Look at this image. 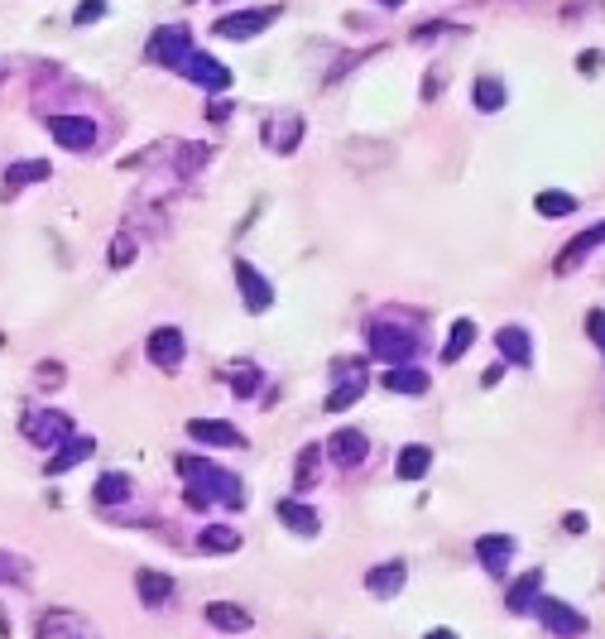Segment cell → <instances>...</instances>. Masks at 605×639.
Instances as JSON below:
<instances>
[{
	"instance_id": "d4e9b609",
	"label": "cell",
	"mask_w": 605,
	"mask_h": 639,
	"mask_svg": "<svg viewBox=\"0 0 605 639\" xmlns=\"http://www.w3.org/2000/svg\"><path fill=\"white\" fill-rule=\"evenodd\" d=\"M279 524H289L293 534H303V539L322 529V519H317L313 510L303 505V500H279Z\"/></svg>"
},
{
	"instance_id": "ac0fdd59",
	"label": "cell",
	"mask_w": 605,
	"mask_h": 639,
	"mask_svg": "<svg viewBox=\"0 0 605 639\" xmlns=\"http://www.w3.org/2000/svg\"><path fill=\"white\" fill-rule=\"evenodd\" d=\"M298 130H303V121H298V116H269L265 121V140H269V149H274V154H293V149H298Z\"/></svg>"
},
{
	"instance_id": "ee69618b",
	"label": "cell",
	"mask_w": 605,
	"mask_h": 639,
	"mask_svg": "<svg viewBox=\"0 0 605 639\" xmlns=\"http://www.w3.org/2000/svg\"><path fill=\"white\" fill-rule=\"evenodd\" d=\"M423 639H457V630H447V625H437V630H428Z\"/></svg>"
},
{
	"instance_id": "8992f818",
	"label": "cell",
	"mask_w": 605,
	"mask_h": 639,
	"mask_svg": "<svg viewBox=\"0 0 605 639\" xmlns=\"http://www.w3.org/2000/svg\"><path fill=\"white\" fill-rule=\"evenodd\" d=\"M188 53H193V39H188V29H183V25H164L159 34H154V39H149L145 58L154 63V68H178Z\"/></svg>"
},
{
	"instance_id": "f6af8a7d",
	"label": "cell",
	"mask_w": 605,
	"mask_h": 639,
	"mask_svg": "<svg viewBox=\"0 0 605 639\" xmlns=\"http://www.w3.org/2000/svg\"><path fill=\"white\" fill-rule=\"evenodd\" d=\"M380 5H404V0H380Z\"/></svg>"
},
{
	"instance_id": "5b68a950",
	"label": "cell",
	"mask_w": 605,
	"mask_h": 639,
	"mask_svg": "<svg viewBox=\"0 0 605 639\" xmlns=\"http://www.w3.org/2000/svg\"><path fill=\"white\" fill-rule=\"evenodd\" d=\"M370 351H375L385 366H404V361H413V351H418V337L404 332V327L375 322V327H370Z\"/></svg>"
},
{
	"instance_id": "30bf717a",
	"label": "cell",
	"mask_w": 605,
	"mask_h": 639,
	"mask_svg": "<svg viewBox=\"0 0 605 639\" xmlns=\"http://www.w3.org/2000/svg\"><path fill=\"white\" fill-rule=\"evenodd\" d=\"M236 284H241V298H245V308H250V313H265L269 303H274V284H269L265 274L255 270L245 255L236 260Z\"/></svg>"
},
{
	"instance_id": "60d3db41",
	"label": "cell",
	"mask_w": 605,
	"mask_h": 639,
	"mask_svg": "<svg viewBox=\"0 0 605 639\" xmlns=\"http://www.w3.org/2000/svg\"><path fill=\"white\" fill-rule=\"evenodd\" d=\"M442 82H447V77H442V73H428V82H423V97L433 101L437 92H442Z\"/></svg>"
},
{
	"instance_id": "f546056e",
	"label": "cell",
	"mask_w": 605,
	"mask_h": 639,
	"mask_svg": "<svg viewBox=\"0 0 605 639\" xmlns=\"http://www.w3.org/2000/svg\"><path fill=\"white\" fill-rule=\"evenodd\" d=\"M471 101H476L481 111H500V106H505V82H500V77H476V82H471Z\"/></svg>"
},
{
	"instance_id": "ab89813d",
	"label": "cell",
	"mask_w": 605,
	"mask_h": 639,
	"mask_svg": "<svg viewBox=\"0 0 605 639\" xmlns=\"http://www.w3.org/2000/svg\"><path fill=\"white\" fill-rule=\"evenodd\" d=\"M601 63H605V58H601V53H596V49H586V53H581V58H577V68H581V73H586V77H596V73H601Z\"/></svg>"
},
{
	"instance_id": "e0dca14e",
	"label": "cell",
	"mask_w": 605,
	"mask_h": 639,
	"mask_svg": "<svg viewBox=\"0 0 605 639\" xmlns=\"http://www.w3.org/2000/svg\"><path fill=\"white\" fill-rule=\"evenodd\" d=\"M404 582H409V567L404 563H380L365 572V591H370V596H399Z\"/></svg>"
},
{
	"instance_id": "b9f144b4",
	"label": "cell",
	"mask_w": 605,
	"mask_h": 639,
	"mask_svg": "<svg viewBox=\"0 0 605 639\" xmlns=\"http://www.w3.org/2000/svg\"><path fill=\"white\" fill-rule=\"evenodd\" d=\"M562 529H567V534H581V529H586V515H581V510H572V515L562 519Z\"/></svg>"
},
{
	"instance_id": "9a60e30c",
	"label": "cell",
	"mask_w": 605,
	"mask_h": 639,
	"mask_svg": "<svg viewBox=\"0 0 605 639\" xmlns=\"http://www.w3.org/2000/svg\"><path fill=\"white\" fill-rule=\"evenodd\" d=\"M476 563H481L485 572H505V567L514 563V539H509V534H481V539H476Z\"/></svg>"
},
{
	"instance_id": "cb8c5ba5",
	"label": "cell",
	"mask_w": 605,
	"mask_h": 639,
	"mask_svg": "<svg viewBox=\"0 0 605 639\" xmlns=\"http://www.w3.org/2000/svg\"><path fill=\"white\" fill-rule=\"evenodd\" d=\"M385 385L394 394H428V370H418V366H389L385 370Z\"/></svg>"
},
{
	"instance_id": "d6986e66",
	"label": "cell",
	"mask_w": 605,
	"mask_h": 639,
	"mask_svg": "<svg viewBox=\"0 0 605 639\" xmlns=\"http://www.w3.org/2000/svg\"><path fill=\"white\" fill-rule=\"evenodd\" d=\"M63 452H53L49 457V476H63V471H73L77 462H87L92 452H97V438H63Z\"/></svg>"
},
{
	"instance_id": "603a6c76",
	"label": "cell",
	"mask_w": 605,
	"mask_h": 639,
	"mask_svg": "<svg viewBox=\"0 0 605 639\" xmlns=\"http://www.w3.org/2000/svg\"><path fill=\"white\" fill-rule=\"evenodd\" d=\"M135 587H140V601H145V606H164L173 596V577L169 572H154V567H140V572H135Z\"/></svg>"
},
{
	"instance_id": "7a4b0ae2",
	"label": "cell",
	"mask_w": 605,
	"mask_h": 639,
	"mask_svg": "<svg viewBox=\"0 0 605 639\" xmlns=\"http://www.w3.org/2000/svg\"><path fill=\"white\" fill-rule=\"evenodd\" d=\"M533 611H538V620H543V630L553 639H581L586 630H591V620L581 611H572L562 596H538L533 601Z\"/></svg>"
},
{
	"instance_id": "836d02e7",
	"label": "cell",
	"mask_w": 605,
	"mask_h": 639,
	"mask_svg": "<svg viewBox=\"0 0 605 639\" xmlns=\"http://www.w3.org/2000/svg\"><path fill=\"white\" fill-rule=\"evenodd\" d=\"M317 457H322V447H303V457H298V476H293V486H298V491H313Z\"/></svg>"
},
{
	"instance_id": "7c38bea8",
	"label": "cell",
	"mask_w": 605,
	"mask_h": 639,
	"mask_svg": "<svg viewBox=\"0 0 605 639\" xmlns=\"http://www.w3.org/2000/svg\"><path fill=\"white\" fill-rule=\"evenodd\" d=\"M274 15H279V10H236V15H221L217 20V34L221 39H255V34L269 29Z\"/></svg>"
},
{
	"instance_id": "f1b7e54d",
	"label": "cell",
	"mask_w": 605,
	"mask_h": 639,
	"mask_svg": "<svg viewBox=\"0 0 605 639\" xmlns=\"http://www.w3.org/2000/svg\"><path fill=\"white\" fill-rule=\"evenodd\" d=\"M197 543H202V553H236V548H241V529H231V524H207Z\"/></svg>"
},
{
	"instance_id": "83f0119b",
	"label": "cell",
	"mask_w": 605,
	"mask_h": 639,
	"mask_svg": "<svg viewBox=\"0 0 605 639\" xmlns=\"http://www.w3.org/2000/svg\"><path fill=\"white\" fill-rule=\"evenodd\" d=\"M39 178H49V164H44V159H29V164H10V169H5V193L15 197L20 188L39 183Z\"/></svg>"
},
{
	"instance_id": "52a82bcc",
	"label": "cell",
	"mask_w": 605,
	"mask_h": 639,
	"mask_svg": "<svg viewBox=\"0 0 605 639\" xmlns=\"http://www.w3.org/2000/svg\"><path fill=\"white\" fill-rule=\"evenodd\" d=\"M49 135L58 140L63 149H73V154H87V149H97V121L92 116H49Z\"/></svg>"
},
{
	"instance_id": "44dd1931",
	"label": "cell",
	"mask_w": 605,
	"mask_h": 639,
	"mask_svg": "<svg viewBox=\"0 0 605 639\" xmlns=\"http://www.w3.org/2000/svg\"><path fill=\"white\" fill-rule=\"evenodd\" d=\"M538 596H543V572H524V577L509 587V596H505L509 615H529Z\"/></svg>"
},
{
	"instance_id": "d6a6232c",
	"label": "cell",
	"mask_w": 605,
	"mask_h": 639,
	"mask_svg": "<svg viewBox=\"0 0 605 639\" xmlns=\"http://www.w3.org/2000/svg\"><path fill=\"white\" fill-rule=\"evenodd\" d=\"M361 394H365V370H356V375H346V385H337L327 394V409H351Z\"/></svg>"
},
{
	"instance_id": "ba28073f",
	"label": "cell",
	"mask_w": 605,
	"mask_h": 639,
	"mask_svg": "<svg viewBox=\"0 0 605 639\" xmlns=\"http://www.w3.org/2000/svg\"><path fill=\"white\" fill-rule=\"evenodd\" d=\"M145 356H149V366L178 370V366H183V356H188V342H183V332H178V327H154V332H149V342H145Z\"/></svg>"
},
{
	"instance_id": "ffe728a7",
	"label": "cell",
	"mask_w": 605,
	"mask_h": 639,
	"mask_svg": "<svg viewBox=\"0 0 605 639\" xmlns=\"http://www.w3.org/2000/svg\"><path fill=\"white\" fill-rule=\"evenodd\" d=\"M495 346H500V351H505V361H514L519 370L533 366V346H529V332H524V327H514V322L500 327V332H495Z\"/></svg>"
},
{
	"instance_id": "8fae6325",
	"label": "cell",
	"mask_w": 605,
	"mask_h": 639,
	"mask_svg": "<svg viewBox=\"0 0 605 639\" xmlns=\"http://www.w3.org/2000/svg\"><path fill=\"white\" fill-rule=\"evenodd\" d=\"M365 452H370V438H365L361 428H337L332 438H327V457L337 462V467H361Z\"/></svg>"
},
{
	"instance_id": "2e32d148",
	"label": "cell",
	"mask_w": 605,
	"mask_h": 639,
	"mask_svg": "<svg viewBox=\"0 0 605 639\" xmlns=\"http://www.w3.org/2000/svg\"><path fill=\"white\" fill-rule=\"evenodd\" d=\"M596 246H605V222H596L591 231H581V236H572V241H567V250H562V260H557V274H572V270H577V265H581V260H586V255H591Z\"/></svg>"
},
{
	"instance_id": "e575fe53",
	"label": "cell",
	"mask_w": 605,
	"mask_h": 639,
	"mask_svg": "<svg viewBox=\"0 0 605 639\" xmlns=\"http://www.w3.org/2000/svg\"><path fill=\"white\" fill-rule=\"evenodd\" d=\"M231 390L241 394V399L260 390V366H236V375H231Z\"/></svg>"
},
{
	"instance_id": "bcb514c9",
	"label": "cell",
	"mask_w": 605,
	"mask_h": 639,
	"mask_svg": "<svg viewBox=\"0 0 605 639\" xmlns=\"http://www.w3.org/2000/svg\"><path fill=\"white\" fill-rule=\"evenodd\" d=\"M5 73H10V68H5V63H0V77H5Z\"/></svg>"
},
{
	"instance_id": "3957f363",
	"label": "cell",
	"mask_w": 605,
	"mask_h": 639,
	"mask_svg": "<svg viewBox=\"0 0 605 639\" xmlns=\"http://www.w3.org/2000/svg\"><path fill=\"white\" fill-rule=\"evenodd\" d=\"M20 433L34 447H58L63 438H73V423H68V414H58V409H25Z\"/></svg>"
},
{
	"instance_id": "4dcf8cb0",
	"label": "cell",
	"mask_w": 605,
	"mask_h": 639,
	"mask_svg": "<svg viewBox=\"0 0 605 639\" xmlns=\"http://www.w3.org/2000/svg\"><path fill=\"white\" fill-rule=\"evenodd\" d=\"M533 212H538V217H572V212H577V197L548 188V193L533 197Z\"/></svg>"
},
{
	"instance_id": "4316f807",
	"label": "cell",
	"mask_w": 605,
	"mask_h": 639,
	"mask_svg": "<svg viewBox=\"0 0 605 639\" xmlns=\"http://www.w3.org/2000/svg\"><path fill=\"white\" fill-rule=\"evenodd\" d=\"M471 342H476V322L457 318V322H452V337H447V346H442V366H457Z\"/></svg>"
},
{
	"instance_id": "1f68e13d",
	"label": "cell",
	"mask_w": 605,
	"mask_h": 639,
	"mask_svg": "<svg viewBox=\"0 0 605 639\" xmlns=\"http://www.w3.org/2000/svg\"><path fill=\"white\" fill-rule=\"evenodd\" d=\"M29 577H34V572H29L25 558L0 548V582H5V587H29Z\"/></svg>"
},
{
	"instance_id": "74e56055",
	"label": "cell",
	"mask_w": 605,
	"mask_h": 639,
	"mask_svg": "<svg viewBox=\"0 0 605 639\" xmlns=\"http://www.w3.org/2000/svg\"><path fill=\"white\" fill-rule=\"evenodd\" d=\"M586 337L601 346V356H605V313H601V308H591V313H586Z\"/></svg>"
},
{
	"instance_id": "f35d334b",
	"label": "cell",
	"mask_w": 605,
	"mask_h": 639,
	"mask_svg": "<svg viewBox=\"0 0 605 639\" xmlns=\"http://www.w3.org/2000/svg\"><path fill=\"white\" fill-rule=\"evenodd\" d=\"M39 385H53V390H58V385H63V366H58V361H39Z\"/></svg>"
},
{
	"instance_id": "d590c367",
	"label": "cell",
	"mask_w": 605,
	"mask_h": 639,
	"mask_svg": "<svg viewBox=\"0 0 605 639\" xmlns=\"http://www.w3.org/2000/svg\"><path fill=\"white\" fill-rule=\"evenodd\" d=\"M135 236H116V241H111V265H116V270H125V265H130V260H135Z\"/></svg>"
},
{
	"instance_id": "8d00e7d4",
	"label": "cell",
	"mask_w": 605,
	"mask_h": 639,
	"mask_svg": "<svg viewBox=\"0 0 605 639\" xmlns=\"http://www.w3.org/2000/svg\"><path fill=\"white\" fill-rule=\"evenodd\" d=\"M101 15H106V0H82L77 15H73V25H97Z\"/></svg>"
},
{
	"instance_id": "484cf974",
	"label": "cell",
	"mask_w": 605,
	"mask_h": 639,
	"mask_svg": "<svg viewBox=\"0 0 605 639\" xmlns=\"http://www.w3.org/2000/svg\"><path fill=\"white\" fill-rule=\"evenodd\" d=\"M92 500L97 505H121V500H130V476L125 471H101V481L92 486Z\"/></svg>"
},
{
	"instance_id": "4fadbf2b",
	"label": "cell",
	"mask_w": 605,
	"mask_h": 639,
	"mask_svg": "<svg viewBox=\"0 0 605 639\" xmlns=\"http://www.w3.org/2000/svg\"><path fill=\"white\" fill-rule=\"evenodd\" d=\"M188 438L193 443H207V447H245L241 428L221 423V418H188Z\"/></svg>"
},
{
	"instance_id": "5bb4252c",
	"label": "cell",
	"mask_w": 605,
	"mask_h": 639,
	"mask_svg": "<svg viewBox=\"0 0 605 639\" xmlns=\"http://www.w3.org/2000/svg\"><path fill=\"white\" fill-rule=\"evenodd\" d=\"M207 625L212 630H221V635H245L250 625H255V615L245 611V606H236V601H207Z\"/></svg>"
},
{
	"instance_id": "7bdbcfd3",
	"label": "cell",
	"mask_w": 605,
	"mask_h": 639,
	"mask_svg": "<svg viewBox=\"0 0 605 639\" xmlns=\"http://www.w3.org/2000/svg\"><path fill=\"white\" fill-rule=\"evenodd\" d=\"M207 116H212V121H226V116H231V106H226V101H212V106H207Z\"/></svg>"
},
{
	"instance_id": "6da1fadb",
	"label": "cell",
	"mask_w": 605,
	"mask_h": 639,
	"mask_svg": "<svg viewBox=\"0 0 605 639\" xmlns=\"http://www.w3.org/2000/svg\"><path fill=\"white\" fill-rule=\"evenodd\" d=\"M178 476L202 491L207 500H221L226 510H241L250 505V491L241 486V476H231V471H221L217 462H207V457H178Z\"/></svg>"
},
{
	"instance_id": "9c48e42d",
	"label": "cell",
	"mask_w": 605,
	"mask_h": 639,
	"mask_svg": "<svg viewBox=\"0 0 605 639\" xmlns=\"http://www.w3.org/2000/svg\"><path fill=\"white\" fill-rule=\"evenodd\" d=\"M178 73L193 77L197 87H207V92H226V87H231V68H226V63H217L212 53H197V49L188 53L183 63H178Z\"/></svg>"
},
{
	"instance_id": "277c9868",
	"label": "cell",
	"mask_w": 605,
	"mask_h": 639,
	"mask_svg": "<svg viewBox=\"0 0 605 639\" xmlns=\"http://www.w3.org/2000/svg\"><path fill=\"white\" fill-rule=\"evenodd\" d=\"M34 639H101V630L92 620H82L77 611H68V606H53V611L39 615Z\"/></svg>"
},
{
	"instance_id": "7402d4cb",
	"label": "cell",
	"mask_w": 605,
	"mask_h": 639,
	"mask_svg": "<svg viewBox=\"0 0 605 639\" xmlns=\"http://www.w3.org/2000/svg\"><path fill=\"white\" fill-rule=\"evenodd\" d=\"M428 467H433V447H423V443L399 447V462H394L399 481H423V476H428Z\"/></svg>"
}]
</instances>
